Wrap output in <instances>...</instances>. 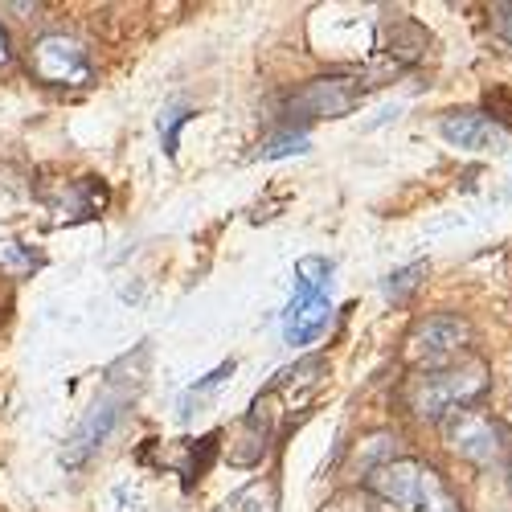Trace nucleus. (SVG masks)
<instances>
[{
    "label": "nucleus",
    "instance_id": "obj_1",
    "mask_svg": "<svg viewBox=\"0 0 512 512\" xmlns=\"http://www.w3.org/2000/svg\"><path fill=\"white\" fill-rule=\"evenodd\" d=\"M488 365L480 357H459L447 369H431V373H414L402 386V402L414 418L422 422H447L451 414H459L463 406H472L484 390H488Z\"/></svg>",
    "mask_w": 512,
    "mask_h": 512
},
{
    "label": "nucleus",
    "instance_id": "obj_2",
    "mask_svg": "<svg viewBox=\"0 0 512 512\" xmlns=\"http://www.w3.org/2000/svg\"><path fill=\"white\" fill-rule=\"evenodd\" d=\"M365 492L402 512H463L443 476L422 459H386L365 472Z\"/></svg>",
    "mask_w": 512,
    "mask_h": 512
},
{
    "label": "nucleus",
    "instance_id": "obj_3",
    "mask_svg": "<svg viewBox=\"0 0 512 512\" xmlns=\"http://www.w3.org/2000/svg\"><path fill=\"white\" fill-rule=\"evenodd\" d=\"M136 386H140V381H127V377H119V369H111L103 394L91 402V410L82 414V422L70 431V439H66V447H62V455H58V459H62V467L78 472V467L87 463V459L107 443V435L115 431V422L123 418L127 402H132Z\"/></svg>",
    "mask_w": 512,
    "mask_h": 512
},
{
    "label": "nucleus",
    "instance_id": "obj_4",
    "mask_svg": "<svg viewBox=\"0 0 512 512\" xmlns=\"http://www.w3.org/2000/svg\"><path fill=\"white\" fill-rule=\"evenodd\" d=\"M467 340H472V324L463 316H451V312H435L410 328L406 336V365L418 369V373H431V369H447L455 365L459 357H467Z\"/></svg>",
    "mask_w": 512,
    "mask_h": 512
},
{
    "label": "nucleus",
    "instance_id": "obj_5",
    "mask_svg": "<svg viewBox=\"0 0 512 512\" xmlns=\"http://www.w3.org/2000/svg\"><path fill=\"white\" fill-rule=\"evenodd\" d=\"M29 74L46 87H87L95 66L91 54L70 33H41L29 46Z\"/></svg>",
    "mask_w": 512,
    "mask_h": 512
},
{
    "label": "nucleus",
    "instance_id": "obj_6",
    "mask_svg": "<svg viewBox=\"0 0 512 512\" xmlns=\"http://www.w3.org/2000/svg\"><path fill=\"white\" fill-rule=\"evenodd\" d=\"M365 99V87L357 78H345V74H324V78H312L304 82L300 91L287 99V127L295 123H320V119H340L357 111Z\"/></svg>",
    "mask_w": 512,
    "mask_h": 512
},
{
    "label": "nucleus",
    "instance_id": "obj_7",
    "mask_svg": "<svg viewBox=\"0 0 512 512\" xmlns=\"http://www.w3.org/2000/svg\"><path fill=\"white\" fill-rule=\"evenodd\" d=\"M443 435H447V447L459 455V459H467V463H476V467H492V463H500L504 459V431L492 422V418H484V414H476V410H459V414H451L447 422H443Z\"/></svg>",
    "mask_w": 512,
    "mask_h": 512
},
{
    "label": "nucleus",
    "instance_id": "obj_8",
    "mask_svg": "<svg viewBox=\"0 0 512 512\" xmlns=\"http://www.w3.org/2000/svg\"><path fill=\"white\" fill-rule=\"evenodd\" d=\"M439 132H443L447 144L467 148V152H504L508 148L504 127L496 119L480 115V111H451V115H443Z\"/></svg>",
    "mask_w": 512,
    "mask_h": 512
},
{
    "label": "nucleus",
    "instance_id": "obj_9",
    "mask_svg": "<svg viewBox=\"0 0 512 512\" xmlns=\"http://www.w3.org/2000/svg\"><path fill=\"white\" fill-rule=\"evenodd\" d=\"M328 320H332L328 295H320V291H295L287 312H283V336L291 340V345H312V340L328 328Z\"/></svg>",
    "mask_w": 512,
    "mask_h": 512
},
{
    "label": "nucleus",
    "instance_id": "obj_10",
    "mask_svg": "<svg viewBox=\"0 0 512 512\" xmlns=\"http://www.w3.org/2000/svg\"><path fill=\"white\" fill-rule=\"evenodd\" d=\"M381 46H386V54L394 62H422L426 58V46H431V33H426L414 17L406 13H394L386 17V25H381Z\"/></svg>",
    "mask_w": 512,
    "mask_h": 512
},
{
    "label": "nucleus",
    "instance_id": "obj_11",
    "mask_svg": "<svg viewBox=\"0 0 512 512\" xmlns=\"http://www.w3.org/2000/svg\"><path fill=\"white\" fill-rule=\"evenodd\" d=\"M426 271H431V267H426V263H410V267L394 271V275L386 279V300H390V304H406V300H410V295L418 291V283L426 279Z\"/></svg>",
    "mask_w": 512,
    "mask_h": 512
},
{
    "label": "nucleus",
    "instance_id": "obj_12",
    "mask_svg": "<svg viewBox=\"0 0 512 512\" xmlns=\"http://www.w3.org/2000/svg\"><path fill=\"white\" fill-rule=\"evenodd\" d=\"M328 275H332V263L328 259H300L295 263V291H320L328 295Z\"/></svg>",
    "mask_w": 512,
    "mask_h": 512
},
{
    "label": "nucleus",
    "instance_id": "obj_13",
    "mask_svg": "<svg viewBox=\"0 0 512 512\" xmlns=\"http://www.w3.org/2000/svg\"><path fill=\"white\" fill-rule=\"evenodd\" d=\"M226 508H230V512H275V488L259 480V484L234 492V500H230Z\"/></svg>",
    "mask_w": 512,
    "mask_h": 512
},
{
    "label": "nucleus",
    "instance_id": "obj_14",
    "mask_svg": "<svg viewBox=\"0 0 512 512\" xmlns=\"http://www.w3.org/2000/svg\"><path fill=\"white\" fill-rule=\"evenodd\" d=\"M390 504H381L373 492L365 488H353V492H336L320 512H386Z\"/></svg>",
    "mask_w": 512,
    "mask_h": 512
},
{
    "label": "nucleus",
    "instance_id": "obj_15",
    "mask_svg": "<svg viewBox=\"0 0 512 512\" xmlns=\"http://www.w3.org/2000/svg\"><path fill=\"white\" fill-rule=\"evenodd\" d=\"M295 152H308V132H295V127H283L279 136H271L259 148L263 160H279V156H295Z\"/></svg>",
    "mask_w": 512,
    "mask_h": 512
},
{
    "label": "nucleus",
    "instance_id": "obj_16",
    "mask_svg": "<svg viewBox=\"0 0 512 512\" xmlns=\"http://www.w3.org/2000/svg\"><path fill=\"white\" fill-rule=\"evenodd\" d=\"M230 373H234V361H226V365H218V369H213V373L201 381V386H193V390L185 394V402H181V414L189 418V414H193V402H201L205 394H213V390H218V386H222V381H226Z\"/></svg>",
    "mask_w": 512,
    "mask_h": 512
},
{
    "label": "nucleus",
    "instance_id": "obj_17",
    "mask_svg": "<svg viewBox=\"0 0 512 512\" xmlns=\"http://www.w3.org/2000/svg\"><path fill=\"white\" fill-rule=\"evenodd\" d=\"M193 119V111L177 107V111H168V123H160V136H164V152L168 156H177V136H181V127Z\"/></svg>",
    "mask_w": 512,
    "mask_h": 512
},
{
    "label": "nucleus",
    "instance_id": "obj_18",
    "mask_svg": "<svg viewBox=\"0 0 512 512\" xmlns=\"http://www.w3.org/2000/svg\"><path fill=\"white\" fill-rule=\"evenodd\" d=\"M0 267H9V271H29L33 259L17 246V242H0Z\"/></svg>",
    "mask_w": 512,
    "mask_h": 512
},
{
    "label": "nucleus",
    "instance_id": "obj_19",
    "mask_svg": "<svg viewBox=\"0 0 512 512\" xmlns=\"http://www.w3.org/2000/svg\"><path fill=\"white\" fill-rule=\"evenodd\" d=\"M492 29L512 46V5H492Z\"/></svg>",
    "mask_w": 512,
    "mask_h": 512
},
{
    "label": "nucleus",
    "instance_id": "obj_20",
    "mask_svg": "<svg viewBox=\"0 0 512 512\" xmlns=\"http://www.w3.org/2000/svg\"><path fill=\"white\" fill-rule=\"evenodd\" d=\"M9 66H13V41L5 29H0V70H9Z\"/></svg>",
    "mask_w": 512,
    "mask_h": 512
},
{
    "label": "nucleus",
    "instance_id": "obj_21",
    "mask_svg": "<svg viewBox=\"0 0 512 512\" xmlns=\"http://www.w3.org/2000/svg\"><path fill=\"white\" fill-rule=\"evenodd\" d=\"M226 512H230V508H226Z\"/></svg>",
    "mask_w": 512,
    "mask_h": 512
}]
</instances>
